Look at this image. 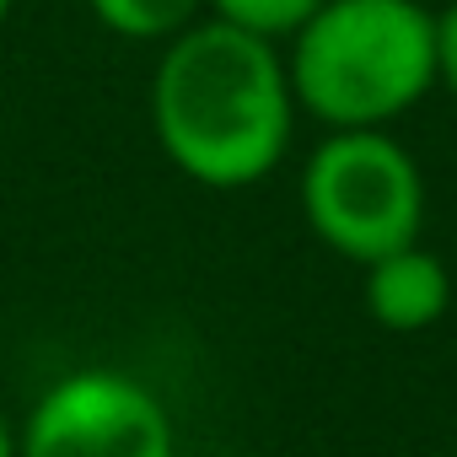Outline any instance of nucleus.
<instances>
[{
  "label": "nucleus",
  "mask_w": 457,
  "mask_h": 457,
  "mask_svg": "<svg viewBox=\"0 0 457 457\" xmlns=\"http://www.w3.org/2000/svg\"><path fill=\"white\" fill-rule=\"evenodd\" d=\"M151 129L162 156L204 188L264 183L296 129L280 49L215 17L183 28L151 71Z\"/></svg>",
  "instance_id": "obj_1"
},
{
  "label": "nucleus",
  "mask_w": 457,
  "mask_h": 457,
  "mask_svg": "<svg viewBox=\"0 0 457 457\" xmlns=\"http://www.w3.org/2000/svg\"><path fill=\"white\" fill-rule=\"evenodd\" d=\"M286 81L334 135L387 129L436 87V12L420 0H328L291 38Z\"/></svg>",
  "instance_id": "obj_2"
},
{
  "label": "nucleus",
  "mask_w": 457,
  "mask_h": 457,
  "mask_svg": "<svg viewBox=\"0 0 457 457\" xmlns=\"http://www.w3.org/2000/svg\"><path fill=\"white\" fill-rule=\"evenodd\" d=\"M302 215L323 248L366 270L420 243L425 178L387 129H345L307 156Z\"/></svg>",
  "instance_id": "obj_3"
},
{
  "label": "nucleus",
  "mask_w": 457,
  "mask_h": 457,
  "mask_svg": "<svg viewBox=\"0 0 457 457\" xmlns=\"http://www.w3.org/2000/svg\"><path fill=\"white\" fill-rule=\"evenodd\" d=\"M17 457H178V436L167 403L140 377L81 366L33 398Z\"/></svg>",
  "instance_id": "obj_4"
},
{
  "label": "nucleus",
  "mask_w": 457,
  "mask_h": 457,
  "mask_svg": "<svg viewBox=\"0 0 457 457\" xmlns=\"http://www.w3.org/2000/svg\"><path fill=\"white\" fill-rule=\"evenodd\" d=\"M452 307V275L430 248H398L366 264V312L387 334H420Z\"/></svg>",
  "instance_id": "obj_5"
},
{
  "label": "nucleus",
  "mask_w": 457,
  "mask_h": 457,
  "mask_svg": "<svg viewBox=\"0 0 457 457\" xmlns=\"http://www.w3.org/2000/svg\"><path fill=\"white\" fill-rule=\"evenodd\" d=\"M92 17L129 44H172L183 28L199 22L204 0H87Z\"/></svg>",
  "instance_id": "obj_6"
},
{
  "label": "nucleus",
  "mask_w": 457,
  "mask_h": 457,
  "mask_svg": "<svg viewBox=\"0 0 457 457\" xmlns=\"http://www.w3.org/2000/svg\"><path fill=\"white\" fill-rule=\"evenodd\" d=\"M215 12V22L237 28V33H253L264 44H280V38H296L328 0H204Z\"/></svg>",
  "instance_id": "obj_7"
},
{
  "label": "nucleus",
  "mask_w": 457,
  "mask_h": 457,
  "mask_svg": "<svg viewBox=\"0 0 457 457\" xmlns=\"http://www.w3.org/2000/svg\"><path fill=\"white\" fill-rule=\"evenodd\" d=\"M436 81L457 97V0L436 12Z\"/></svg>",
  "instance_id": "obj_8"
},
{
  "label": "nucleus",
  "mask_w": 457,
  "mask_h": 457,
  "mask_svg": "<svg viewBox=\"0 0 457 457\" xmlns=\"http://www.w3.org/2000/svg\"><path fill=\"white\" fill-rule=\"evenodd\" d=\"M0 457H17V425L6 420V409H0Z\"/></svg>",
  "instance_id": "obj_9"
},
{
  "label": "nucleus",
  "mask_w": 457,
  "mask_h": 457,
  "mask_svg": "<svg viewBox=\"0 0 457 457\" xmlns=\"http://www.w3.org/2000/svg\"><path fill=\"white\" fill-rule=\"evenodd\" d=\"M12 6H17V0H0V28H6V17H12Z\"/></svg>",
  "instance_id": "obj_10"
}]
</instances>
